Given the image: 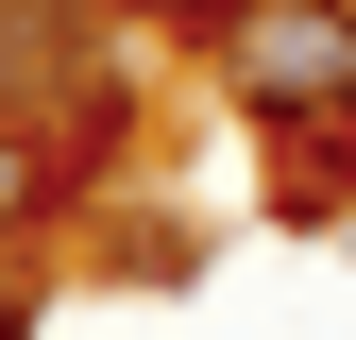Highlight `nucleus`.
I'll return each mask as SVG.
<instances>
[{"mask_svg": "<svg viewBox=\"0 0 356 340\" xmlns=\"http://www.w3.org/2000/svg\"><path fill=\"white\" fill-rule=\"evenodd\" d=\"M220 85H238V119H339L356 102V0H254L220 34Z\"/></svg>", "mask_w": 356, "mask_h": 340, "instance_id": "f257e3e1", "label": "nucleus"}, {"mask_svg": "<svg viewBox=\"0 0 356 340\" xmlns=\"http://www.w3.org/2000/svg\"><path fill=\"white\" fill-rule=\"evenodd\" d=\"M85 187V170L51 153V137H34V119H0V238H34V222H51V204Z\"/></svg>", "mask_w": 356, "mask_h": 340, "instance_id": "f03ea898", "label": "nucleus"}, {"mask_svg": "<svg viewBox=\"0 0 356 340\" xmlns=\"http://www.w3.org/2000/svg\"><path fill=\"white\" fill-rule=\"evenodd\" d=\"M102 17H170V34H238L254 0H102Z\"/></svg>", "mask_w": 356, "mask_h": 340, "instance_id": "7ed1b4c3", "label": "nucleus"}, {"mask_svg": "<svg viewBox=\"0 0 356 340\" xmlns=\"http://www.w3.org/2000/svg\"><path fill=\"white\" fill-rule=\"evenodd\" d=\"M0 340H34V289H0Z\"/></svg>", "mask_w": 356, "mask_h": 340, "instance_id": "20e7f679", "label": "nucleus"}]
</instances>
